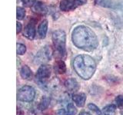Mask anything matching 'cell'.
Here are the masks:
<instances>
[{
    "mask_svg": "<svg viewBox=\"0 0 123 115\" xmlns=\"http://www.w3.org/2000/svg\"><path fill=\"white\" fill-rule=\"evenodd\" d=\"M72 41L78 48L86 52H92L98 45L95 33L90 28L85 25H79L72 33Z\"/></svg>",
    "mask_w": 123,
    "mask_h": 115,
    "instance_id": "1",
    "label": "cell"
},
{
    "mask_svg": "<svg viewBox=\"0 0 123 115\" xmlns=\"http://www.w3.org/2000/svg\"><path fill=\"white\" fill-rule=\"evenodd\" d=\"M73 68L80 78L88 80L93 76L96 70V63L92 58L88 55H80L73 61Z\"/></svg>",
    "mask_w": 123,
    "mask_h": 115,
    "instance_id": "2",
    "label": "cell"
},
{
    "mask_svg": "<svg viewBox=\"0 0 123 115\" xmlns=\"http://www.w3.org/2000/svg\"><path fill=\"white\" fill-rule=\"evenodd\" d=\"M53 54L58 60H64L67 56L66 34L63 30H56L52 33Z\"/></svg>",
    "mask_w": 123,
    "mask_h": 115,
    "instance_id": "3",
    "label": "cell"
},
{
    "mask_svg": "<svg viewBox=\"0 0 123 115\" xmlns=\"http://www.w3.org/2000/svg\"><path fill=\"white\" fill-rule=\"evenodd\" d=\"M35 96H36V91L31 86H23L18 91L17 99L23 102H31L32 101Z\"/></svg>",
    "mask_w": 123,
    "mask_h": 115,
    "instance_id": "4",
    "label": "cell"
},
{
    "mask_svg": "<svg viewBox=\"0 0 123 115\" xmlns=\"http://www.w3.org/2000/svg\"><path fill=\"white\" fill-rule=\"evenodd\" d=\"M53 55V50L50 46L45 45L42 47L39 51H38L35 58V62L37 64L46 63L52 59V57Z\"/></svg>",
    "mask_w": 123,
    "mask_h": 115,
    "instance_id": "5",
    "label": "cell"
},
{
    "mask_svg": "<svg viewBox=\"0 0 123 115\" xmlns=\"http://www.w3.org/2000/svg\"><path fill=\"white\" fill-rule=\"evenodd\" d=\"M87 2V0H62L59 8L63 12H69L82 6Z\"/></svg>",
    "mask_w": 123,
    "mask_h": 115,
    "instance_id": "6",
    "label": "cell"
},
{
    "mask_svg": "<svg viewBox=\"0 0 123 115\" xmlns=\"http://www.w3.org/2000/svg\"><path fill=\"white\" fill-rule=\"evenodd\" d=\"M52 69L51 67L48 64H41V66L38 68L36 78L38 82L40 84H45V81L48 78H49L51 75Z\"/></svg>",
    "mask_w": 123,
    "mask_h": 115,
    "instance_id": "7",
    "label": "cell"
},
{
    "mask_svg": "<svg viewBox=\"0 0 123 115\" xmlns=\"http://www.w3.org/2000/svg\"><path fill=\"white\" fill-rule=\"evenodd\" d=\"M36 34V20L32 19L30 22L26 25L23 32V35L27 38L29 40H33Z\"/></svg>",
    "mask_w": 123,
    "mask_h": 115,
    "instance_id": "8",
    "label": "cell"
},
{
    "mask_svg": "<svg viewBox=\"0 0 123 115\" xmlns=\"http://www.w3.org/2000/svg\"><path fill=\"white\" fill-rule=\"evenodd\" d=\"M111 8L115 9V18L117 23L123 24V2L121 3H112Z\"/></svg>",
    "mask_w": 123,
    "mask_h": 115,
    "instance_id": "9",
    "label": "cell"
},
{
    "mask_svg": "<svg viewBox=\"0 0 123 115\" xmlns=\"http://www.w3.org/2000/svg\"><path fill=\"white\" fill-rule=\"evenodd\" d=\"M32 10L35 13L38 15H44L48 12V7L44 2L41 1H38L35 3V5L32 7Z\"/></svg>",
    "mask_w": 123,
    "mask_h": 115,
    "instance_id": "10",
    "label": "cell"
},
{
    "mask_svg": "<svg viewBox=\"0 0 123 115\" xmlns=\"http://www.w3.org/2000/svg\"><path fill=\"white\" fill-rule=\"evenodd\" d=\"M65 86L66 89L71 93H75V92L78 91L80 87L78 81L74 78H69L65 80Z\"/></svg>",
    "mask_w": 123,
    "mask_h": 115,
    "instance_id": "11",
    "label": "cell"
},
{
    "mask_svg": "<svg viewBox=\"0 0 123 115\" xmlns=\"http://www.w3.org/2000/svg\"><path fill=\"white\" fill-rule=\"evenodd\" d=\"M49 22L47 19L42 20L38 26V34L40 38H45L48 32Z\"/></svg>",
    "mask_w": 123,
    "mask_h": 115,
    "instance_id": "12",
    "label": "cell"
},
{
    "mask_svg": "<svg viewBox=\"0 0 123 115\" xmlns=\"http://www.w3.org/2000/svg\"><path fill=\"white\" fill-rule=\"evenodd\" d=\"M76 114L77 109L72 103H69L67 105L66 109H60L56 112L57 115H75Z\"/></svg>",
    "mask_w": 123,
    "mask_h": 115,
    "instance_id": "13",
    "label": "cell"
},
{
    "mask_svg": "<svg viewBox=\"0 0 123 115\" xmlns=\"http://www.w3.org/2000/svg\"><path fill=\"white\" fill-rule=\"evenodd\" d=\"M72 101H74V103L78 107H82L85 105V103H86V96L83 93L73 94L72 95Z\"/></svg>",
    "mask_w": 123,
    "mask_h": 115,
    "instance_id": "14",
    "label": "cell"
},
{
    "mask_svg": "<svg viewBox=\"0 0 123 115\" xmlns=\"http://www.w3.org/2000/svg\"><path fill=\"white\" fill-rule=\"evenodd\" d=\"M54 71L58 75H62L66 72V65L62 60H57L54 64Z\"/></svg>",
    "mask_w": 123,
    "mask_h": 115,
    "instance_id": "15",
    "label": "cell"
},
{
    "mask_svg": "<svg viewBox=\"0 0 123 115\" xmlns=\"http://www.w3.org/2000/svg\"><path fill=\"white\" fill-rule=\"evenodd\" d=\"M20 75L21 77L25 80H29L32 78V70L30 69V68L27 65H24L22 66L21 70H20Z\"/></svg>",
    "mask_w": 123,
    "mask_h": 115,
    "instance_id": "16",
    "label": "cell"
},
{
    "mask_svg": "<svg viewBox=\"0 0 123 115\" xmlns=\"http://www.w3.org/2000/svg\"><path fill=\"white\" fill-rule=\"evenodd\" d=\"M116 108H117V106L115 104H109V105L105 106L102 110L103 115H115Z\"/></svg>",
    "mask_w": 123,
    "mask_h": 115,
    "instance_id": "17",
    "label": "cell"
},
{
    "mask_svg": "<svg viewBox=\"0 0 123 115\" xmlns=\"http://www.w3.org/2000/svg\"><path fill=\"white\" fill-rule=\"evenodd\" d=\"M25 16V10L22 7H17V14L16 18L18 20H22Z\"/></svg>",
    "mask_w": 123,
    "mask_h": 115,
    "instance_id": "18",
    "label": "cell"
},
{
    "mask_svg": "<svg viewBox=\"0 0 123 115\" xmlns=\"http://www.w3.org/2000/svg\"><path fill=\"white\" fill-rule=\"evenodd\" d=\"M26 52V47L25 45L21 43H17V54L18 55H24Z\"/></svg>",
    "mask_w": 123,
    "mask_h": 115,
    "instance_id": "19",
    "label": "cell"
},
{
    "mask_svg": "<svg viewBox=\"0 0 123 115\" xmlns=\"http://www.w3.org/2000/svg\"><path fill=\"white\" fill-rule=\"evenodd\" d=\"M88 109L91 110L92 111H93V112H95L97 115H102V111L100 110V109L98 108V107L96 106L95 104H89L88 105Z\"/></svg>",
    "mask_w": 123,
    "mask_h": 115,
    "instance_id": "20",
    "label": "cell"
},
{
    "mask_svg": "<svg viewBox=\"0 0 123 115\" xmlns=\"http://www.w3.org/2000/svg\"><path fill=\"white\" fill-rule=\"evenodd\" d=\"M115 103L116 106L119 108L123 107V95H118L115 98Z\"/></svg>",
    "mask_w": 123,
    "mask_h": 115,
    "instance_id": "21",
    "label": "cell"
},
{
    "mask_svg": "<svg viewBox=\"0 0 123 115\" xmlns=\"http://www.w3.org/2000/svg\"><path fill=\"white\" fill-rule=\"evenodd\" d=\"M49 103V100L48 98H42V101H41L40 104H39L40 109H41V110H45V109L46 108V107H48Z\"/></svg>",
    "mask_w": 123,
    "mask_h": 115,
    "instance_id": "22",
    "label": "cell"
},
{
    "mask_svg": "<svg viewBox=\"0 0 123 115\" xmlns=\"http://www.w3.org/2000/svg\"><path fill=\"white\" fill-rule=\"evenodd\" d=\"M23 6L25 7H32L35 3L36 2V0H22Z\"/></svg>",
    "mask_w": 123,
    "mask_h": 115,
    "instance_id": "23",
    "label": "cell"
},
{
    "mask_svg": "<svg viewBox=\"0 0 123 115\" xmlns=\"http://www.w3.org/2000/svg\"><path fill=\"white\" fill-rule=\"evenodd\" d=\"M22 24L20 22H16V33L18 34L21 32L22 31Z\"/></svg>",
    "mask_w": 123,
    "mask_h": 115,
    "instance_id": "24",
    "label": "cell"
},
{
    "mask_svg": "<svg viewBox=\"0 0 123 115\" xmlns=\"http://www.w3.org/2000/svg\"><path fill=\"white\" fill-rule=\"evenodd\" d=\"M17 115H24V111L20 108H18L17 109Z\"/></svg>",
    "mask_w": 123,
    "mask_h": 115,
    "instance_id": "25",
    "label": "cell"
},
{
    "mask_svg": "<svg viewBox=\"0 0 123 115\" xmlns=\"http://www.w3.org/2000/svg\"><path fill=\"white\" fill-rule=\"evenodd\" d=\"M79 115H91L89 113L86 112V111H83V112H81Z\"/></svg>",
    "mask_w": 123,
    "mask_h": 115,
    "instance_id": "26",
    "label": "cell"
}]
</instances>
